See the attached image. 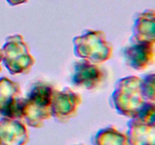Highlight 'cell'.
Instances as JSON below:
<instances>
[{"label":"cell","instance_id":"cell-1","mask_svg":"<svg viewBox=\"0 0 155 145\" xmlns=\"http://www.w3.org/2000/svg\"><path fill=\"white\" fill-rule=\"evenodd\" d=\"M54 87L39 81L32 85L25 98H23L21 120L32 128H42L45 121L51 117V103Z\"/></svg>","mask_w":155,"mask_h":145},{"label":"cell","instance_id":"cell-2","mask_svg":"<svg viewBox=\"0 0 155 145\" xmlns=\"http://www.w3.org/2000/svg\"><path fill=\"white\" fill-rule=\"evenodd\" d=\"M147 102L141 89L140 77L129 76L115 83L110 104L119 114L130 119L136 117Z\"/></svg>","mask_w":155,"mask_h":145},{"label":"cell","instance_id":"cell-3","mask_svg":"<svg viewBox=\"0 0 155 145\" xmlns=\"http://www.w3.org/2000/svg\"><path fill=\"white\" fill-rule=\"evenodd\" d=\"M76 57L92 63H104L113 56L114 47L101 30H86L73 39Z\"/></svg>","mask_w":155,"mask_h":145},{"label":"cell","instance_id":"cell-4","mask_svg":"<svg viewBox=\"0 0 155 145\" xmlns=\"http://www.w3.org/2000/svg\"><path fill=\"white\" fill-rule=\"evenodd\" d=\"M1 54L2 62L12 75L29 73L35 64L30 48L21 34L8 36Z\"/></svg>","mask_w":155,"mask_h":145},{"label":"cell","instance_id":"cell-5","mask_svg":"<svg viewBox=\"0 0 155 145\" xmlns=\"http://www.w3.org/2000/svg\"><path fill=\"white\" fill-rule=\"evenodd\" d=\"M129 145H155V104L147 102L127 123Z\"/></svg>","mask_w":155,"mask_h":145},{"label":"cell","instance_id":"cell-6","mask_svg":"<svg viewBox=\"0 0 155 145\" xmlns=\"http://www.w3.org/2000/svg\"><path fill=\"white\" fill-rule=\"evenodd\" d=\"M107 78V71L100 64L84 59L74 62L71 75L74 86L86 90L99 87Z\"/></svg>","mask_w":155,"mask_h":145},{"label":"cell","instance_id":"cell-7","mask_svg":"<svg viewBox=\"0 0 155 145\" xmlns=\"http://www.w3.org/2000/svg\"><path fill=\"white\" fill-rule=\"evenodd\" d=\"M81 103V95L70 88H64L62 90L54 88L51 96V117L58 122L67 123L77 116Z\"/></svg>","mask_w":155,"mask_h":145},{"label":"cell","instance_id":"cell-8","mask_svg":"<svg viewBox=\"0 0 155 145\" xmlns=\"http://www.w3.org/2000/svg\"><path fill=\"white\" fill-rule=\"evenodd\" d=\"M23 98L19 83L8 77L0 78V118L21 119Z\"/></svg>","mask_w":155,"mask_h":145},{"label":"cell","instance_id":"cell-9","mask_svg":"<svg viewBox=\"0 0 155 145\" xmlns=\"http://www.w3.org/2000/svg\"><path fill=\"white\" fill-rule=\"evenodd\" d=\"M122 55L125 63L136 70H143L154 63L155 43L135 42L123 48Z\"/></svg>","mask_w":155,"mask_h":145},{"label":"cell","instance_id":"cell-10","mask_svg":"<svg viewBox=\"0 0 155 145\" xmlns=\"http://www.w3.org/2000/svg\"><path fill=\"white\" fill-rule=\"evenodd\" d=\"M30 134L25 122L21 119H0V145H26Z\"/></svg>","mask_w":155,"mask_h":145},{"label":"cell","instance_id":"cell-11","mask_svg":"<svg viewBox=\"0 0 155 145\" xmlns=\"http://www.w3.org/2000/svg\"><path fill=\"white\" fill-rule=\"evenodd\" d=\"M131 41L155 43V11L146 9L136 14Z\"/></svg>","mask_w":155,"mask_h":145},{"label":"cell","instance_id":"cell-12","mask_svg":"<svg viewBox=\"0 0 155 145\" xmlns=\"http://www.w3.org/2000/svg\"><path fill=\"white\" fill-rule=\"evenodd\" d=\"M93 145H129L127 133L114 126H107L100 129L92 139Z\"/></svg>","mask_w":155,"mask_h":145},{"label":"cell","instance_id":"cell-13","mask_svg":"<svg viewBox=\"0 0 155 145\" xmlns=\"http://www.w3.org/2000/svg\"><path fill=\"white\" fill-rule=\"evenodd\" d=\"M154 73H148L141 78V89L145 101L148 102L154 103Z\"/></svg>","mask_w":155,"mask_h":145},{"label":"cell","instance_id":"cell-14","mask_svg":"<svg viewBox=\"0 0 155 145\" xmlns=\"http://www.w3.org/2000/svg\"><path fill=\"white\" fill-rule=\"evenodd\" d=\"M10 5L16 6L24 4V3L27 2L28 0H5Z\"/></svg>","mask_w":155,"mask_h":145},{"label":"cell","instance_id":"cell-15","mask_svg":"<svg viewBox=\"0 0 155 145\" xmlns=\"http://www.w3.org/2000/svg\"><path fill=\"white\" fill-rule=\"evenodd\" d=\"M2 54H1V48H0V72H1L2 71Z\"/></svg>","mask_w":155,"mask_h":145},{"label":"cell","instance_id":"cell-16","mask_svg":"<svg viewBox=\"0 0 155 145\" xmlns=\"http://www.w3.org/2000/svg\"><path fill=\"white\" fill-rule=\"evenodd\" d=\"M75 145H85V144H75Z\"/></svg>","mask_w":155,"mask_h":145}]
</instances>
